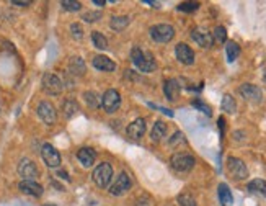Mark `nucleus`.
Segmentation results:
<instances>
[{
    "instance_id": "1",
    "label": "nucleus",
    "mask_w": 266,
    "mask_h": 206,
    "mask_svg": "<svg viewBox=\"0 0 266 206\" xmlns=\"http://www.w3.org/2000/svg\"><path fill=\"white\" fill-rule=\"evenodd\" d=\"M131 59L136 64V67L142 72H152L157 69L155 59L152 57L150 52H144L139 46H134L131 49Z\"/></svg>"
},
{
    "instance_id": "2",
    "label": "nucleus",
    "mask_w": 266,
    "mask_h": 206,
    "mask_svg": "<svg viewBox=\"0 0 266 206\" xmlns=\"http://www.w3.org/2000/svg\"><path fill=\"white\" fill-rule=\"evenodd\" d=\"M113 178V167L108 162H101L97 169L93 170V182L97 183V187L105 188Z\"/></svg>"
},
{
    "instance_id": "3",
    "label": "nucleus",
    "mask_w": 266,
    "mask_h": 206,
    "mask_svg": "<svg viewBox=\"0 0 266 206\" xmlns=\"http://www.w3.org/2000/svg\"><path fill=\"white\" fill-rule=\"evenodd\" d=\"M175 36V28L170 25H155L150 28V38L155 43H168Z\"/></svg>"
},
{
    "instance_id": "4",
    "label": "nucleus",
    "mask_w": 266,
    "mask_h": 206,
    "mask_svg": "<svg viewBox=\"0 0 266 206\" xmlns=\"http://www.w3.org/2000/svg\"><path fill=\"white\" fill-rule=\"evenodd\" d=\"M227 170L235 180H243V178L249 177V169H247V165L242 159L229 157L227 159Z\"/></svg>"
},
{
    "instance_id": "5",
    "label": "nucleus",
    "mask_w": 266,
    "mask_h": 206,
    "mask_svg": "<svg viewBox=\"0 0 266 206\" xmlns=\"http://www.w3.org/2000/svg\"><path fill=\"white\" fill-rule=\"evenodd\" d=\"M119 105H121V97L118 90H115V88L106 90L105 95L101 97V106L105 108L106 113H115L119 108Z\"/></svg>"
},
{
    "instance_id": "6",
    "label": "nucleus",
    "mask_w": 266,
    "mask_h": 206,
    "mask_svg": "<svg viewBox=\"0 0 266 206\" xmlns=\"http://www.w3.org/2000/svg\"><path fill=\"white\" fill-rule=\"evenodd\" d=\"M41 157L44 160V164L51 169H57L61 165V154L57 152V149L51 144H44L41 149Z\"/></svg>"
},
{
    "instance_id": "7",
    "label": "nucleus",
    "mask_w": 266,
    "mask_h": 206,
    "mask_svg": "<svg viewBox=\"0 0 266 206\" xmlns=\"http://www.w3.org/2000/svg\"><path fill=\"white\" fill-rule=\"evenodd\" d=\"M238 92H240V95L245 98V100H249L251 103H260L261 100H263V92H261V88L256 87V85H253V84L240 85Z\"/></svg>"
},
{
    "instance_id": "8",
    "label": "nucleus",
    "mask_w": 266,
    "mask_h": 206,
    "mask_svg": "<svg viewBox=\"0 0 266 206\" xmlns=\"http://www.w3.org/2000/svg\"><path fill=\"white\" fill-rule=\"evenodd\" d=\"M172 167L178 172H189L195 167V157L189 154H175L172 157Z\"/></svg>"
},
{
    "instance_id": "9",
    "label": "nucleus",
    "mask_w": 266,
    "mask_h": 206,
    "mask_svg": "<svg viewBox=\"0 0 266 206\" xmlns=\"http://www.w3.org/2000/svg\"><path fill=\"white\" fill-rule=\"evenodd\" d=\"M43 88L49 95H59L62 92V82L57 75L54 74H44L43 77Z\"/></svg>"
},
{
    "instance_id": "10",
    "label": "nucleus",
    "mask_w": 266,
    "mask_h": 206,
    "mask_svg": "<svg viewBox=\"0 0 266 206\" xmlns=\"http://www.w3.org/2000/svg\"><path fill=\"white\" fill-rule=\"evenodd\" d=\"M36 113H38L39 118L43 120V123H46V124H54V123H56V118H57L56 108H54V106L49 102H41V103H39Z\"/></svg>"
},
{
    "instance_id": "11",
    "label": "nucleus",
    "mask_w": 266,
    "mask_h": 206,
    "mask_svg": "<svg viewBox=\"0 0 266 206\" xmlns=\"http://www.w3.org/2000/svg\"><path fill=\"white\" fill-rule=\"evenodd\" d=\"M18 173L25 178V180H33V178H38L39 170L36 167V164L30 159H21L20 165H18Z\"/></svg>"
},
{
    "instance_id": "12",
    "label": "nucleus",
    "mask_w": 266,
    "mask_h": 206,
    "mask_svg": "<svg viewBox=\"0 0 266 206\" xmlns=\"http://www.w3.org/2000/svg\"><path fill=\"white\" fill-rule=\"evenodd\" d=\"M191 38L195 39L201 48H206V49L213 46V43H214L213 34H211L206 28H202V26H198V28L191 31Z\"/></svg>"
},
{
    "instance_id": "13",
    "label": "nucleus",
    "mask_w": 266,
    "mask_h": 206,
    "mask_svg": "<svg viewBox=\"0 0 266 206\" xmlns=\"http://www.w3.org/2000/svg\"><path fill=\"white\" fill-rule=\"evenodd\" d=\"M131 185H133V182H131V177L126 172H123L118 178H116V182L111 185L110 193L115 195V196H119V195H123L124 191H128L129 188H131Z\"/></svg>"
},
{
    "instance_id": "14",
    "label": "nucleus",
    "mask_w": 266,
    "mask_h": 206,
    "mask_svg": "<svg viewBox=\"0 0 266 206\" xmlns=\"http://www.w3.org/2000/svg\"><path fill=\"white\" fill-rule=\"evenodd\" d=\"M175 54H177V59L184 66H191L193 62H195V52H193V49L184 43L177 44Z\"/></svg>"
},
{
    "instance_id": "15",
    "label": "nucleus",
    "mask_w": 266,
    "mask_h": 206,
    "mask_svg": "<svg viewBox=\"0 0 266 206\" xmlns=\"http://www.w3.org/2000/svg\"><path fill=\"white\" fill-rule=\"evenodd\" d=\"M18 187H20V190L23 191V193L36 196V198H39V196L43 195V191H44L43 187L34 180H23V182H20V185Z\"/></svg>"
},
{
    "instance_id": "16",
    "label": "nucleus",
    "mask_w": 266,
    "mask_h": 206,
    "mask_svg": "<svg viewBox=\"0 0 266 206\" xmlns=\"http://www.w3.org/2000/svg\"><path fill=\"white\" fill-rule=\"evenodd\" d=\"M144 133H146V121L142 118H137L128 126V136L131 139H139L144 136Z\"/></svg>"
},
{
    "instance_id": "17",
    "label": "nucleus",
    "mask_w": 266,
    "mask_h": 206,
    "mask_svg": "<svg viewBox=\"0 0 266 206\" xmlns=\"http://www.w3.org/2000/svg\"><path fill=\"white\" fill-rule=\"evenodd\" d=\"M77 159L80 160V164H82L83 167H92L95 159H97V154H95V151L90 149V147H82V149L77 152Z\"/></svg>"
},
{
    "instance_id": "18",
    "label": "nucleus",
    "mask_w": 266,
    "mask_h": 206,
    "mask_svg": "<svg viewBox=\"0 0 266 206\" xmlns=\"http://www.w3.org/2000/svg\"><path fill=\"white\" fill-rule=\"evenodd\" d=\"M93 67L98 70H105V72H113L116 69V64L106 56H97L93 59Z\"/></svg>"
},
{
    "instance_id": "19",
    "label": "nucleus",
    "mask_w": 266,
    "mask_h": 206,
    "mask_svg": "<svg viewBox=\"0 0 266 206\" xmlns=\"http://www.w3.org/2000/svg\"><path fill=\"white\" fill-rule=\"evenodd\" d=\"M217 191H219V201H220V205H222V206H232L233 196H232L231 188L225 185V183H220L219 188H217Z\"/></svg>"
},
{
    "instance_id": "20",
    "label": "nucleus",
    "mask_w": 266,
    "mask_h": 206,
    "mask_svg": "<svg viewBox=\"0 0 266 206\" xmlns=\"http://www.w3.org/2000/svg\"><path fill=\"white\" fill-rule=\"evenodd\" d=\"M164 92H165L166 98H168L170 102H173L180 92V85L177 80H166L164 84Z\"/></svg>"
},
{
    "instance_id": "21",
    "label": "nucleus",
    "mask_w": 266,
    "mask_h": 206,
    "mask_svg": "<svg viewBox=\"0 0 266 206\" xmlns=\"http://www.w3.org/2000/svg\"><path fill=\"white\" fill-rule=\"evenodd\" d=\"M165 134H166V124L164 121H155L150 133V139L154 142H159L160 139H164Z\"/></svg>"
},
{
    "instance_id": "22",
    "label": "nucleus",
    "mask_w": 266,
    "mask_h": 206,
    "mask_svg": "<svg viewBox=\"0 0 266 206\" xmlns=\"http://www.w3.org/2000/svg\"><path fill=\"white\" fill-rule=\"evenodd\" d=\"M247 188H249V191H251V193H258V195L266 196V182L263 178H255V180H251L249 185H247Z\"/></svg>"
},
{
    "instance_id": "23",
    "label": "nucleus",
    "mask_w": 266,
    "mask_h": 206,
    "mask_svg": "<svg viewBox=\"0 0 266 206\" xmlns=\"http://www.w3.org/2000/svg\"><path fill=\"white\" fill-rule=\"evenodd\" d=\"M225 52H227V61L233 62L240 54V46L235 41H229L227 46H225Z\"/></svg>"
},
{
    "instance_id": "24",
    "label": "nucleus",
    "mask_w": 266,
    "mask_h": 206,
    "mask_svg": "<svg viewBox=\"0 0 266 206\" xmlns=\"http://www.w3.org/2000/svg\"><path fill=\"white\" fill-rule=\"evenodd\" d=\"M128 25H129L128 17H113L111 21H110L111 30H115V31H123Z\"/></svg>"
},
{
    "instance_id": "25",
    "label": "nucleus",
    "mask_w": 266,
    "mask_h": 206,
    "mask_svg": "<svg viewBox=\"0 0 266 206\" xmlns=\"http://www.w3.org/2000/svg\"><path fill=\"white\" fill-rule=\"evenodd\" d=\"M222 110L225 111V113H235L237 111V103L235 100H233V97L232 95H224L222 97Z\"/></svg>"
},
{
    "instance_id": "26",
    "label": "nucleus",
    "mask_w": 266,
    "mask_h": 206,
    "mask_svg": "<svg viewBox=\"0 0 266 206\" xmlns=\"http://www.w3.org/2000/svg\"><path fill=\"white\" fill-rule=\"evenodd\" d=\"M83 98L85 102H87V105L92 106V108H98V106L101 105V97L98 95L97 92H85Z\"/></svg>"
},
{
    "instance_id": "27",
    "label": "nucleus",
    "mask_w": 266,
    "mask_h": 206,
    "mask_svg": "<svg viewBox=\"0 0 266 206\" xmlns=\"http://www.w3.org/2000/svg\"><path fill=\"white\" fill-rule=\"evenodd\" d=\"M62 110H64V113H66L67 118H72V116H74L79 111V105H77V102H74V100H66L64 106H62Z\"/></svg>"
},
{
    "instance_id": "28",
    "label": "nucleus",
    "mask_w": 266,
    "mask_h": 206,
    "mask_svg": "<svg viewBox=\"0 0 266 206\" xmlns=\"http://www.w3.org/2000/svg\"><path fill=\"white\" fill-rule=\"evenodd\" d=\"M92 41H93V44H95V46H97L98 49H106V48H108L106 38L103 36L100 31H93V33H92Z\"/></svg>"
},
{
    "instance_id": "29",
    "label": "nucleus",
    "mask_w": 266,
    "mask_h": 206,
    "mask_svg": "<svg viewBox=\"0 0 266 206\" xmlns=\"http://www.w3.org/2000/svg\"><path fill=\"white\" fill-rule=\"evenodd\" d=\"M213 38H214L216 43H220V44L225 43L227 41V30H225L224 26H216Z\"/></svg>"
},
{
    "instance_id": "30",
    "label": "nucleus",
    "mask_w": 266,
    "mask_h": 206,
    "mask_svg": "<svg viewBox=\"0 0 266 206\" xmlns=\"http://www.w3.org/2000/svg\"><path fill=\"white\" fill-rule=\"evenodd\" d=\"M70 67H72V70H74V74H77V75L83 74V70H85V64L80 57H74V59L70 61Z\"/></svg>"
},
{
    "instance_id": "31",
    "label": "nucleus",
    "mask_w": 266,
    "mask_h": 206,
    "mask_svg": "<svg viewBox=\"0 0 266 206\" xmlns=\"http://www.w3.org/2000/svg\"><path fill=\"white\" fill-rule=\"evenodd\" d=\"M178 205L180 206H198L196 200L188 193H183V195L178 196Z\"/></svg>"
},
{
    "instance_id": "32",
    "label": "nucleus",
    "mask_w": 266,
    "mask_h": 206,
    "mask_svg": "<svg viewBox=\"0 0 266 206\" xmlns=\"http://www.w3.org/2000/svg\"><path fill=\"white\" fill-rule=\"evenodd\" d=\"M200 8V3L198 2H183L178 5V10L180 12H186V13H191V12H196Z\"/></svg>"
},
{
    "instance_id": "33",
    "label": "nucleus",
    "mask_w": 266,
    "mask_h": 206,
    "mask_svg": "<svg viewBox=\"0 0 266 206\" xmlns=\"http://www.w3.org/2000/svg\"><path fill=\"white\" fill-rule=\"evenodd\" d=\"M62 8H66L67 12H79L82 5H80V2H74V0H64V2H61Z\"/></svg>"
},
{
    "instance_id": "34",
    "label": "nucleus",
    "mask_w": 266,
    "mask_h": 206,
    "mask_svg": "<svg viewBox=\"0 0 266 206\" xmlns=\"http://www.w3.org/2000/svg\"><path fill=\"white\" fill-rule=\"evenodd\" d=\"M82 18L87 21V23H95V21H98L101 18V13L100 12H88V13H85Z\"/></svg>"
},
{
    "instance_id": "35",
    "label": "nucleus",
    "mask_w": 266,
    "mask_h": 206,
    "mask_svg": "<svg viewBox=\"0 0 266 206\" xmlns=\"http://www.w3.org/2000/svg\"><path fill=\"white\" fill-rule=\"evenodd\" d=\"M70 31H72V36H74L75 39H82L83 31H82V28H80V25H77V23L70 25Z\"/></svg>"
},
{
    "instance_id": "36",
    "label": "nucleus",
    "mask_w": 266,
    "mask_h": 206,
    "mask_svg": "<svg viewBox=\"0 0 266 206\" xmlns=\"http://www.w3.org/2000/svg\"><path fill=\"white\" fill-rule=\"evenodd\" d=\"M193 106L198 110H201L202 113H206L207 116H211V108L207 105H204V103H201V102H193Z\"/></svg>"
},
{
    "instance_id": "37",
    "label": "nucleus",
    "mask_w": 266,
    "mask_h": 206,
    "mask_svg": "<svg viewBox=\"0 0 266 206\" xmlns=\"http://www.w3.org/2000/svg\"><path fill=\"white\" fill-rule=\"evenodd\" d=\"M184 141V134L183 133H175L173 137L170 139V146H175L177 142H183Z\"/></svg>"
},
{
    "instance_id": "38",
    "label": "nucleus",
    "mask_w": 266,
    "mask_h": 206,
    "mask_svg": "<svg viewBox=\"0 0 266 206\" xmlns=\"http://www.w3.org/2000/svg\"><path fill=\"white\" fill-rule=\"evenodd\" d=\"M13 5H17V7H30V3L31 2H18V0H15V2H12Z\"/></svg>"
},
{
    "instance_id": "39",
    "label": "nucleus",
    "mask_w": 266,
    "mask_h": 206,
    "mask_svg": "<svg viewBox=\"0 0 266 206\" xmlns=\"http://www.w3.org/2000/svg\"><path fill=\"white\" fill-rule=\"evenodd\" d=\"M93 3H95V5H105V0H93Z\"/></svg>"
}]
</instances>
